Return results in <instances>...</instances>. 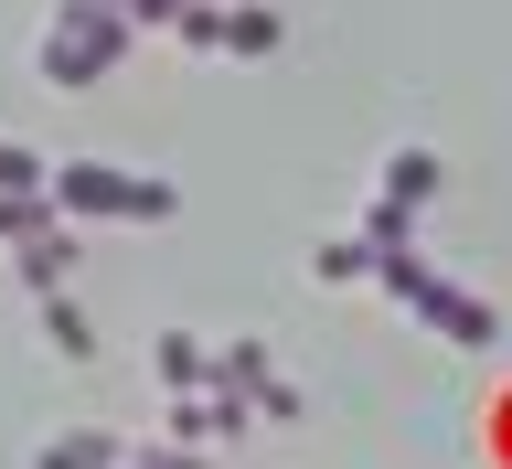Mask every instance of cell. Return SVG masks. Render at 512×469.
Returning <instances> with one entry per match:
<instances>
[{
	"instance_id": "cell-1",
	"label": "cell",
	"mask_w": 512,
	"mask_h": 469,
	"mask_svg": "<svg viewBox=\"0 0 512 469\" xmlns=\"http://www.w3.org/2000/svg\"><path fill=\"white\" fill-rule=\"evenodd\" d=\"M374 288H384L406 320H427L438 342H459V352H491V342H502V310H491V299H470V288H448L416 246H395V256H384V278H374Z\"/></svg>"
},
{
	"instance_id": "cell-2",
	"label": "cell",
	"mask_w": 512,
	"mask_h": 469,
	"mask_svg": "<svg viewBox=\"0 0 512 469\" xmlns=\"http://www.w3.org/2000/svg\"><path fill=\"white\" fill-rule=\"evenodd\" d=\"M128 43H139V22H128L118 0H64L32 64H43V86H96V75L128 64Z\"/></svg>"
},
{
	"instance_id": "cell-3",
	"label": "cell",
	"mask_w": 512,
	"mask_h": 469,
	"mask_svg": "<svg viewBox=\"0 0 512 469\" xmlns=\"http://www.w3.org/2000/svg\"><path fill=\"white\" fill-rule=\"evenodd\" d=\"M54 203H64V214H107V224H171V214H182L171 182H139V171H107V160H64Z\"/></svg>"
},
{
	"instance_id": "cell-4",
	"label": "cell",
	"mask_w": 512,
	"mask_h": 469,
	"mask_svg": "<svg viewBox=\"0 0 512 469\" xmlns=\"http://www.w3.org/2000/svg\"><path fill=\"white\" fill-rule=\"evenodd\" d=\"M427 203H438V150H395V160H384V182H374V203H363V235L395 256Z\"/></svg>"
},
{
	"instance_id": "cell-5",
	"label": "cell",
	"mask_w": 512,
	"mask_h": 469,
	"mask_svg": "<svg viewBox=\"0 0 512 469\" xmlns=\"http://www.w3.org/2000/svg\"><path fill=\"white\" fill-rule=\"evenodd\" d=\"M214 395H246L256 416H299V384H278L267 342H224V352H214Z\"/></svg>"
},
{
	"instance_id": "cell-6",
	"label": "cell",
	"mask_w": 512,
	"mask_h": 469,
	"mask_svg": "<svg viewBox=\"0 0 512 469\" xmlns=\"http://www.w3.org/2000/svg\"><path fill=\"white\" fill-rule=\"evenodd\" d=\"M139 448L128 438H107V427H75V438H43L32 448V469H128Z\"/></svg>"
},
{
	"instance_id": "cell-7",
	"label": "cell",
	"mask_w": 512,
	"mask_h": 469,
	"mask_svg": "<svg viewBox=\"0 0 512 469\" xmlns=\"http://www.w3.org/2000/svg\"><path fill=\"white\" fill-rule=\"evenodd\" d=\"M150 363H160V395H203V384H214V352L192 342V331H160Z\"/></svg>"
},
{
	"instance_id": "cell-8",
	"label": "cell",
	"mask_w": 512,
	"mask_h": 469,
	"mask_svg": "<svg viewBox=\"0 0 512 469\" xmlns=\"http://www.w3.org/2000/svg\"><path fill=\"white\" fill-rule=\"evenodd\" d=\"M32 320H43V342H54L64 363H96V320L75 310V299H64V288H54V299H32Z\"/></svg>"
},
{
	"instance_id": "cell-9",
	"label": "cell",
	"mask_w": 512,
	"mask_h": 469,
	"mask_svg": "<svg viewBox=\"0 0 512 469\" xmlns=\"http://www.w3.org/2000/svg\"><path fill=\"white\" fill-rule=\"evenodd\" d=\"M64 278H75V235L54 224V235H32V246H22V288H32V299H54Z\"/></svg>"
},
{
	"instance_id": "cell-10",
	"label": "cell",
	"mask_w": 512,
	"mask_h": 469,
	"mask_svg": "<svg viewBox=\"0 0 512 469\" xmlns=\"http://www.w3.org/2000/svg\"><path fill=\"white\" fill-rule=\"evenodd\" d=\"M310 267H320L331 288H352V278H384V246H374V235H331V246H320Z\"/></svg>"
},
{
	"instance_id": "cell-11",
	"label": "cell",
	"mask_w": 512,
	"mask_h": 469,
	"mask_svg": "<svg viewBox=\"0 0 512 469\" xmlns=\"http://www.w3.org/2000/svg\"><path fill=\"white\" fill-rule=\"evenodd\" d=\"M182 43H192V54H235V11H224V0H192V11H182Z\"/></svg>"
},
{
	"instance_id": "cell-12",
	"label": "cell",
	"mask_w": 512,
	"mask_h": 469,
	"mask_svg": "<svg viewBox=\"0 0 512 469\" xmlns=\"http://www.w3.org/2000/svg\"><path fill=\"white\" fill-rule=\"evenodd\" d=\"M0 192H54V171H43L32 150H11V139H0Z\"/></svg>"
},
{
	"instance_id": "cell-13",
	"label": "cell",
	"mask_w": 512,
	"mask_h": 469,
	"mask_svg": "<svg viewBox=\"0 0 512 469\" xmlns=\"http://www.w3.org/2000/svg\"><path fill=\"white\" fill-rule=\"evenodd\" d=\"M235 54H278V11L246 0V11H235Z\"/></svg>"
},
{
	"instance_id": "cell-14",
	"label": "cell",
	"mask_w": 512,
	"mask_h": 469,
	"mask_svg": "<svg viewBox=\"0 0 512 469\" xmlns=\"http://www.w3.org/2000/svg\"><path fill=\"white\" fill-rule=\"evenodd\" d=\"M128 469H214V459H203V448H139Z\"/></svg>"
}]
</instances>
